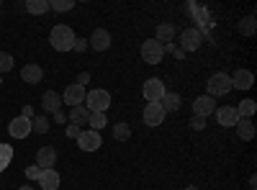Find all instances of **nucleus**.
Returning <instances> with one entry per match:
<instances>
[{"label": "nucleus", "instance_id": "nucleus-28", "mask_svg": "<svg viewBox=\"0 0 257 190\" xmlns=\"http://www.w3.org/2000/svg\"><path fill=\"white\" fill-rule=\"evenodd\" d=\"M90 129L93 131H98L100 134V129H105V126H108V118H105V113H90Z\"/></svg>", "mask_w": 257, "mask_h": 190}, {"label": "nucleus", "instance_id": "nucleus-5", "mask_svg": "<svg viewBox=\"0 0 257 190\" xmlns=\"http://www.w3.org/2000/svg\"><path fill=\"white\" fill-rule=\"evenodd\" d=\"M165 93H167V90H165V82H162L160 77H149V80L144 82V90H142V95H144L149 103H160Z\"/></svg>", "mask_w": 257, "mask_h": 190}, {"label": "nucleus", "instance_id": "nucleus-29", "mask_svg": "<svg viewBox=\"0 0 257 190\" xmlns=\"http://www.w3.org/2000/svg\"><path fill=\"white\" fill-rule=\"evenodd\" d=\"M31 129H34L36 134H47V131H49V118H47V116L31 118Z\"/></svg>", "mask_w": 257, "mask_h": 190}, {"label": "nucleus", "instance_id": "nucleus-39", "mask_svg": "<svg viewBox=\"0 0 257 190\" xmlns=\"http://www.w3.org/2000/svg\"><path fill=\"white\" fill-rule=\"evenodd\" d=\"M21 190H34V187H31V185H24V187H21Z\"/></svg>", "mask_w": 257, "mask_h": 190}, {"label": "nucleus", "instance_id": "nucleus-40", "mask_svg": "<svg viewBox=\"0 0 257 190\" xmlns=\"http://www.w3.org/2000/svg\"><path fill=\"white\" fill-rule=\"evenodd\" d=\"M0 85H3V77H0Z\"/></svg>", "mask_w": 257, "mask_h": 190}, {"label": "nucleus", "instance_id": "nucleus-36", "mask_svg": "<svg viewBox=\"0 0 257 190\" xmlns=\"http://www.w3.org/2000/svg\"><path fill=\"white\" fill-rule=\"evenodd\" d=\"M67 134H70V136H80V129H77V126H70Z\"/></svg>", "mask_w": 257, "mask_h": 190}, {"label": "nucleus", "instance_id": "nucleus-7", "mask_svg": "<svg viewBox=\"0 0 257 190\" xmlns=\"http://www.w3.org/2000/svg\"><path fill=\"white\" fill-rule=\"evenodd\" d=\"M100 144H103V139L93 129L90 131H80V136H77V146L82 152H95V149H100Z\"/></svg>", "mask_w": 257, "mask_h": 190}, {"label": "nucleus", "instance_id": "nucleus-19", "mask_svg": "<svg viewBox=\"0 0 257 190\" xmlns=\"http://www.w3.org/2000/svg\"><path fill=\"white\" fill-rule=\"evenodd\" d=\"M41 77H44V70H41L39 65H26L24 70H21V80L29 82V85H36V82H41Z\"/></svg>", "mask_w": 257, "mask_h": 190}, {"label": "nucleus", "instance_id": "nucleus-11", "mask_svg": "<svg viewBox=\"0 0 257 190\" xmlns=\"http://www.w3.org/2000/svg\"><path fill=\"white\" fill-rule=\"evenodd\" d=\"M88 47L95 49V52H105V49H111V34L105 31V29H95L88 39Z\"/></svg>", "mask_w": 257, "mask_h": 190}, {"label": "nucleus", "instance_id": "nucleus-6", "mask_svg": "<svg viewBox=\"0 0 257 190\" xmlns=\"http://www.w3.org/2000/svg\"><path fill=\"white\" fill-rule=\"evenodd\" d=\"M201 41H203V36H201L198 29H185L180 34V49L183 52H196V49H201Z\"/></svg>", "mask_w": 257, "mask_h": 190}, {"label": "nucleus", "instance_id": "nucleus-2", "mask_svg": "<svg viewBox=\"0 0 257 190\" xmlns=\"http://www.w3.org/2000/svg\"><path fill=\"white\" fill-rule=\"evenodd\" d=\"M85 108H88L90 113H105L111 105V93L108 90H90L85 93Z\"/></svg>", "mask_w": 257, "mask_h": 190}, {"label": "nucleus", "instance_id": "nucleus-14", "mask_svg": "<svg viewBox=\"0 0 257 190\" xmlns=\"http://www.w3.org/2000/svg\"><path fill=\"white\" fill-rule=\"evenodd\" d=\"M254 85V75L249 70H237L231 75V88H237V90H249Z\"/></svg>", "mask_w": 257, "mask_h": 190}, {"label": "nucleus", "instance_id": "nucleus-31", "mask_svg": "<svg viewBox=\"0 0 257 190\" xmlns=\"http://www.w3.org/2000/svg\"><path fill=\"white\" fill-rule=\"evenodd\" d=\"M8 70H13V57L8 52H0V75L8 72Z\"/></svg>", "mask_w": 257, "mask_h": 190}, {"label": "nucleus", "instance_id": "nucleus-37", "mask_svg": "<svg viewBox=\"0 0 257 190\" xmlns=\"http://www.w3.org/2000/svg\"><path fill=\"white\" fill-rule=\"evenodd\" d=\"M54 118H57V123H62V121H64V113H62V111H57V113H54Z\"/></svg>", "mask_w": 257, "mask_h": 190}, {"label": "nucleus", "instance_id": "nucleus-21", "mask_svg": "<svg viewBox=\"0 0 257 190\" xmlns=\"http://www.w3.org/2000/svg\"><path fill=\"white\" fill-rule=\"evenodd\" d=\"M162 47H167V44H173V39H175V26L173 24H162V26H157V36H155Z\"/></svg>", "mask_w": 257, "mask_h": 190}, {"label": "nucleus", "instance_id": "nucleus-15", "mask_svg": "<svg viewBox=\"0 0 257 190\" xmlns=\"http://www.w3.org/2000/svg\"><path fill=\"white\" fill-rule=\"evenodd\" d=\"M62 100L70 103L72 108H75V105H82L85 103V88H80V85H75V82H72V85H67V90L62 93Z\"/></svg>", "mask_w": 257, "mask_h": 190}, {"label": "nucleus", "instance_id": "nucleus-22", "mask_svg": "<svg viewBox=\"0 0 257 190\" xmlns=\"http://www.w3.org/2000/svg\"><path fill=\"white\" fill-rule=\"evenodd\" d=\"M70 121H72V126L88 123V121H90V111L85 108V105H75V108L70 111Z\"/></svg>", "mask_w": 257, "mask_h": 190}, {"label": "nucleus", "instance_id": "nucleus-26", "mask_svg": "<svg viewBox=\"0 0 257 190\" xmlns=\"http://www.w3.org/2000/svg\"><path fill=\"white\" fill-rule=\"evenodd\" d=\"M11 159H13V146L11 144H0V172L8 170Z\"/></svg>", "mask_w": 257, "mask_h": 190}, {"label": "nucleus", "instance_id": "nucleus-9", "mask_svg": "<svg viewBox=\"0 0 257 190\" xmlns=\"http://www.w3.org/2000/svg\"><path fill=\"white\" fill-rule=\"evenodd\" d=\"M57 164V149L54 146H41L36 152V167L39 170H54Z\"/></svg>", "mask_w": 257, "mask_h": 190}, {"label": "nucleus", "instance_id": "nucleus-8", "mask_svg": "<svg viewBox=\"0 0 257 190\" xmlns=\"http://www.w3.org/2000/svg\"><path fill=\"white\" fill-rule=\"evenodd\" d=\"M213 111H216V100H213L211 95H201L193 100V116H198V118H208Z\"/></svg>", "mask_w": 257, "mask_h": 190}, {"label": "nucleus", "instance_id": "nucleus-17", "mask_svg": "<svg viewBox=\"0 0 257 190\" xmlns=\"http://www.w3.org/2000/svg\"><path fill=\"white\" fill-rule=\"evenodd\" d=\"M39 185H41V190H57L59 187V172L57 170H41Z\"/></svg>", "mask_w": 257, "mask_h": 190}, {"label": "nucleus", "instance_id": "nucleus-35", "mask_svg": "<svg viewBox=\"0 0 257 190\" xmlns=\"http://www.w3.org/2000/svg\"><path fill=\"white\" fill-rule=\"evenodd\" d=\"M39 175H41V170H39L36 164H34V167H29V170H26V177H36V180H39Z\"/></svg>", "mask_w": 257, "mask_h": 190}, {"label": "nucleus", "instance_id": "nucleus-3", "mask_svg": "<svg viewBox=\"0 0 257 190\" xmlns=\"http://www.w3.org/2000/svg\"><path fill=\"white\" fill-rule=\"evenodd\" d=\"M206 88H208V95L211 98H219V95H226L231 93V75H224V72H216V75H211L208 82H206Z\"/></svg>", "mask_w": 257, "mask_h": 190}, {"label": "nucleus", "instance_id": "nucleus-38", "mask_svg": "<svg viewBox=\"0 0 257 190\" xmlns=\"http://www.w3.org/2000/svg\"><path fill=\"white\" fill-rule=\"evenodd\" d=\"M185 190H201V187H198V185H188Z\"/></svg>", "mask_w": 257, "mask_h": 190}, {"label": "nucleus", "instance_id": "nucleus-20", "mask_svg": "<svg viewBox=\"0 0 257 190\" xmlns=\"http://www.w3.org/2000/svg\"><path fill=\"white\" fill-rule=\"evenodd\" d=\"M234 129H237V136H239L242 141H249V139H254V123H252L249 118H239Z\"/></svg>", "mask_w": 257, "mask_h": 190}, {"label": "nucleus", "instance_id": "nucleus-32", "mask_svg": "<svg viewBox=\"0 0 257 190\" xmlns=\"http://www.w3.org/2000/svg\"><path fill=\"white\" fill-rule=\"evenodd\" d=\"M190 129H196V131H203V129H206V118H198V116H193V118H190Z\"/></svg>", "mask_w": 257, "mask_h": 190}, {"label": "nucleus", "instance_id": "nucleus-25", "mask_svg": "<svg viewBox=\"0 0 257 190\" xmlns=\"http://www.w3.org/2000/svg\"><path fill=\"white\" fill-rule=\"evenodd\" d=\"M113 139H116V141H128V139H132V129H128V123L118 121V123L113 126Z\"/></svg>", "mask_w": 257, "mask_h": 190}, {"label": "nucleus", "instance_id": "nucleus-27", "mask_svg": "<svg viewBox=\"0 0 257 190\" xmlns=\"http://www.w3.org/2000/svg\"><path fill=\"white\" fill-rule=\"evenodd\" d=\"M72 8H75L72 0H49V11H54V13H67Z\"/></svg>", "mask_w": 257, "mask_h": 190}, {"label": "nucleus", "instance_id": "nucleus-23", "mask_svg": "<svg viewBox=\"0 0 257 190\" xmlns=\"http://www.w3.org/2000/svg\"><path fill=\"white\" fill-rule=\"evenodd\" d=\"M26 11L34 16H41L49 11V0H26Z\"/></svg>", "mask_w": 257, "mask_h": 190}, {"label": "nucleus", "instance_id": "nucleus-24", "mask_svg": "<svg viewBox=\"0 0 257 190\" xmlns=\"http://www.w3.org/2000/svg\"><path fill=\"white\" fill-rule=\"evenodd\" d=\"M254 111H257V105H254V100H249V98L237 105V116H239V118H252Z\"/></svg>", "mask_w": 257, "mask_h": 190}, {"label": "nucleus", "instance_id": "nucleus-33", "mask_svg": "<svg viewBox=\"0 0 257 190\" xmlns=\"http://www.w3.org/2000/svg\"><path fill=\"white\" fill-rule=\"evenodd\" d=\"M88 80H90V75H88V72H80V75H77V80H75V85L85 88V85H88Z\"/></svg>", "mask_w": 257, "mask_h": 190}, {"label": "nucleus", "instance_id": "nucleus-34", "mask_svg": "<svg viewBox=\"0 0 257 190\" xmlns=\"http://www.w3.org/2000/svg\"><path fill=\"white\" fill-rule=\"evenodd\" d=\"M75 52H85L88 49V44H85V39H75V47H72Z\"/></svg>", "mask_w": 257, "mask_h": 190}, {"label": "nucleus", "instance_id": "nucleus-10", "mask_svg": "<svg viewBox=\"0 0 257 190\" xmlns=\"http://www.w3.org/2000/svg\"><path fill=\"white\" fill-rule=\"evenodd\" d=\"M8 131H11V136H16V139H26L34 129H31V118H26V116H16L13 121H11V126H8Z\"/></svg>", "mask_w": 257, "mask_h": 190}, {"label": "nucleus", "instance_id": "nucleus-18", "mask_svg": "<svg viewBox=\"0 0 257 190\" xmlns=\"http://www.w3.org/2000/svg\"><path fill=\"white\" fill-rule=\"evenodd\" d=\"M180 103H183L180 93H165L162 100H160V105H162V111H165V113H175V111H180Z\"/></svg>", "mask_w": 257, "mask_h": 190}, {"label": "nucleus", "instance_id": "nucleus-4", "mask_svg": "<svg viewBox=\"0 0 257 190\" xmlns=\"http://www.w3.org/2000/svg\"><path fill=\"white\" fill-rule=\"evenodd\" d=\"M162 57H165V47L157 39H147L142 44V59L147 62V65H160Z\"/></svg>", "mask_w": 257, "mask_h": 190}, {"label": "nucleus", "instance_id": "nucleus-1", "mask_svg": "<svg viewBox=\"0 0 257 190\" xmlns=\"http://www.w3.org/2000/svg\"><path fill=\"white\" fill-rule=\"evenodd\" d=\"M49 44L57 52H72V47H75V31L70 26H64V24L54 26L52 34H49Z\"/></svg>", "mask_w": 257, "mask_h": 190}, {"label": "nucleus", "instance_id": "nucleus-13", "mask_svg": "<svg viewBox=\"0 0 257 190\" xmlns=\"http://www.w3.org/2000/svg\"><path fill=\"white\" fill-rule=\"evenodd\" d=\"M213 116H216V121L224 126V129H229V126H237V121H239L237 108H234V105H221V108L213 111Z\"/></svg>", "mask_w": 257, "mask_h": 190}, {"label": "nucleus", "instance_id": "nucleus-12", "mask_svg": "<svg viewBox=\"0 0 257 190\" xmlns=\"http://www.w3.org/2000/svg\"><path fill=\"white\" fill-rule=\"evenodd\" d=\"M165 111H162V105L160 103H147V108H144V123L147 126H160V123H165Z\"/></svg>", "mask_w": 257, "mask_h": 190}, {"label": "nucleus", "instance_id": "nucleus-30", "mask_svg": "<svg viewBox=\"0 0 257 190\" xmlns=\"http://www.w3.org/2000/svg\"><path fill=\"white\" fill-rule=\"evenodd\" d=\"M254 26H257V24H254V16H247L242 24H239V31H242L244 36H252V34H254Z\"/></svg>", "mask_w": 257, "mask_h": 190}, {"label": "nucleus", "instance_id": "nucleus-16", "mask_svg": "<svg viewBox=\"0 0 257 190\" xmlns=\"http://www.w3.org/2000/svg\"><path fill=\"white\" fill-rule=\"evenodd\" d=\"M41 105H44V111L49 113H57L62 108V95L57 90H47L44 95H41Z\"/></svg>", "mask_w": 257, "mask_h": 190}]
</instances>
